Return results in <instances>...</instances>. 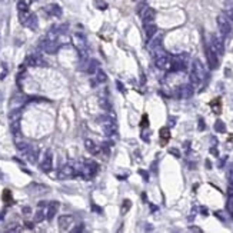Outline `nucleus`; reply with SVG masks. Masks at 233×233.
I'll return each mask as SVG.
<instances>
[{"label":"nucleus","instance_id":"1","mask_svg":"<svg viewBox=\"0 0 233 233\" xmlns=\"http://www.w3.org/2000/svg\"><path fill=\"white\" fill-rule=\"evenodd\" d=\"M154 66H156L157 69L169 70L172 67V57L168 56L166 53H162V55L156 56V59H154Z\"/></svg>","mask_w":233,"mask_h":233},{"label":"nucleus","instance_id":"2","mask_svg":"<svg viewBox=\"0 0 233 233\" xmlns=\"http://www.w3.org/2000/svg\"><path fill=\"white\" fill-rule=\"evenodd\" d=\"M217 26H219V30L222 32V34H229L230 30H232V23H230V19H229L226 14H219L217 16Z\"/></svg>","mask_w":233,"mask_h":233},{"label":"nucleus","instance_id":"3","mask_svg":"<svg viewBox=\"0 0 233 233\" xmlns=\"http://www.w3.org/2000/svg\"><path fill=\"white\" fill-rule=\"evenodd\" d=\"M73 40H75V46L77 47V50L80 53V57H84L86 56V51H87V43H86L84 36L76 33L75 36H73Z\"/></svg>","mask_w":233,"mask_h":233},{"label":"nucleus","instance_id":"4","mask_svg":"<svg viewBox=\"0 0 233 233\" xmlns=\"http://www.w3.org/2000/svg\"><path fill=\"white\" fill-rule=\"evenodd\" d=\"M192 75H195L197 79L200 80V82L205 79V76H206L205 67H203V65H202V62L197 60V59L193 62V66H192Z\"/></svg>","mask_w":233,"mask_h":233},{"label":"nucleus","instance_id":"5","mask_svg":"<svg viewBox=\"0 0 233 233\" xmlns=\"http://www.w3.org/2000/svg\"><path fill=\"white\" fill-rule=\"evenodd\" d=\"M26 66H30V67H37V66H44V60L42 59L40 55H29L24 60Z\"/></svg>","mask_w":233,"mask_h":233},{"label":"nucleus","instance_id":"6","mask_svg":"<svg viewBox=\"0 0 233 233\" xmlns=\"http://www.w3.org/2000/svg\"><path fill=\"white\" fill-rule=\"evenodd\" d=\"M210 49L217 55V56H222L224 51V44H223V40L220 37H216L214 36L213 39H212V46H210Z\"/></svg>","mask_w":233,"mask_h":233},{"label":"nucleus","instance_id":"7","mask_svg":"<svg viewBox=\"0 0 233 233\" xmlns=\"http://www.w3.org/2000/svg\"><path fill=\"white\" fill-rule=\"evenodd\" d=\"M51 168H53V159H51V152L49 150L46 153V156L43 157L42 163H40V169H42L44 173H47V172H50L51 170Z\"/></svg>","mask_w":233,"mask_h":233},{"label":"nucleus","instance_id":"8","mask_svg":"<svg viewBox=\"0 0 233 233\" xmlns=\"http://www.w3.org/2000/svg\"><path fill=\"white\" fill-rule=\"evenodd\" d=\"M73 216H70V214H65V216H60L59 217V228L60 230H69L70 226L73 224Z\"/></svg>","mask_w":233,"mask_h":233},{"label":"nucleus","instance_id":"9","mask_svg":"<svg viewBox=\"0 0 233 233\" xmlns=\"http://www.w3.org/2000/svg\"><path fill=\"white\" fill-rule=\"evenodd\" d=\"M102 125H103V130H104V133H106L107 136H113L117 132L116 123L112 122V120H109V119L104 120V123H102Z\"/></svg>","mask_w":233,"mask_h":233},{"label":"nucleus","instance_id":"10","mask_svg":"<svg viewBox=\"0 0 233 233\" xmlns=\"http://www.w3.org/2000/svg\"><path fill=\"white\" fill-rule=\"evenodd\" d=\"M154 16H156V12H154L152 7H146L142 13V19H143V23L147 24V23H153L154 20Z\"/></svg>","mask_w":233,"mask_h":233},{"label":"nucleus","instance_id":"11","mask_svg":"<svg viewBox=\"0 0 233 233\" xmlns=\"http://www.w3.org/2000/svg\"><path fill=\"white\" fill-rule=\"evenodd\" d=\"M206 56H207V62H209V66L212 67V69L217 67V63H219V60H217V55H216L210 47H207V50H206Z\"/></svg>","mask_w":233,"mask_h":233},{"label":"nucleus","instance_id":"12","mask_svg":"<svg viewBox=\"0 0 233 233\" xmlns=\"http://www.w3.org/2000/svg\"><path fill=\"white\" fill-rule=\"evenodd\" d=\"M75 175V169L72 168V166H65V168L60 169V172H59V177L60 179H69V177H72Z\"/></svg>","mask_w":233,"mask_h":233},{"label":"nucleus","instance_id":"13","mask_svg":"<svg viewBox=\"0 0 233 233\" xmlns=\"http://www.w3.org/2000/svg\"><path fill=\"white\" fill-rule=\"evenodd\" d=\"M84 145H86V149H87V152H90L92 154H97L99 152H100V147H99V146L94 143L93 140L87 139L86 142H84Z\"/></svg>","mask_w":233,"mask_h":233},{"label":"nucleus","instance_id":"14","mask_svg":"<svg viewBox=\"0 0 233 233\" xmlns=\"http://www.w3.org/2000/svg\"><path fill=\"white\" fill-rule=\"evenodd\" d=\"M57 210H59V203L57 202H51L49 207H47V219L51 220L55 217V214L57 213Z\"/></svg>","mask_w":233,"mask_h":233},{"label":"nucleus","instance_id":"15","mask_svg":"<svg viewBox=\"0 0 233 233\" xmlns=\"http://www.w3.org/2000/svg\"><path fill=\"white\" fill-rule=\"evenodd\" d=\"M156 32H157V27H156V24L153 23H147L145 24V34L147 39H152L156 34Z\"/></svg>","mask_w":233,"mask_h":233},{"label":"nucleus","instance_id":"16","mask_svg":"<svg viewBox=\"0 0 233 233\" xmlns=\"http://www.w3.org/2000/svg\"><path fill=\"white\" fill-rule=\"evenodd\" d=\"M2 199L6 205H13V197H12V192L9 189H5L3 190V195H2Z\"/></svg>","mask_w":233,"mask_h":233},{"label":"nucleus","instance_id":"17","mask_svg":"<svg viewBox=\"0 0 233 233\" xmlns=\"http://www.w3.org/2000/svg\"><path fill=\"white\" fill-rule=\"evenodd\" d=\"M180 92H182V97H190L192 94H193V87H192L190 84H186V86H183L180 89Z\"/></svg>","mask_w":233,"mask_h":233},{"label":"nucleus","instance_id":"18","mask_svg":"<svg viewBox=\"0 0 233 233\" xmlns=\"http://www.w3.org/2000/svg\"><path fill=\"white\" fill-rule=\"evenodd\" d=\"M160 137H162V145H166L168 143L169 137H170V135H169V129L168 127H163V129H160Z\"/></svg>","mask_w":233,"mask_h":233},{"label":"nucleus","instance_id":"19","mask_svg":"<svg viewBox=\"0 0 233 233\" xmlns=\"http://www.w3.org/2000/svg\"><path fill=\"white\" fill-rule=\"evenodd\" d=\"M42 220H44V212L43 210H37L36 214H34V222L36 223H40Z\"/></svg>","mask_w":233,"mask_h":233},{"label":"nucleus","instance_id":"20","mask_svg":"<svg viewBox=\"0 0 233 233\" xmlns=\"http://www.w3.org/2000/svg\"><path fill=\"white\" fill-rule=\"evenodd\" d=\"M130 206H132V202L126 199V200L123 202V206H122V214L127 213V212H129V209H130Z\"/></svg>","mask_w":233,"mask_h":233},{"label":"nucleus","instance_id":"21","mask_svg":"<svg viewBox=\"0 0 233 233\" xmlns=\"http://www.w3.org/2000/svg\"><path fill=\"white\" fill-rule=\"evenodd\" d=\"M96 75H97V82H106V73L103 70L97 69L96 70Z\"/></svg>","mask_w":233,"mask_h":233},{"label":"nucleus","instance_id":"22","mask_svg":"<svg viewBox=\"0 0 233 233\" xmlns=\"http://www.w3.org/2000/svg\"><path fill=\"white\" fill-rule=\"evenodd\" d=\"M210 106L214 109V113H220V102H219V99L213 100V102L210 103Z\"/></svg>","mask_w":233,"mask_h":233},{"label":"nucleus","instance_id":"23","mask_svg":"<svg viewBox=\"0 0 233 233\" xmlns=\"http://www.w3.org/2000/svg\"><path fill=\"white\" fill-rule=\"evenodd\" d=\"M214 129H216L217 132H224V129H226V127H224V123H223V122L217 120V122H216V125H214Z\"/></svg>","mask_w":233,"mask_h":233},{"label":"nucleus","instance_id":"24","mask_svg":"<svg viewBox=\"0 0 233 233\" xmlns=\"http://www.w3.org/2000/svg\"><path fill=\"white\" fill-rule=\"evenodd\" d=\"M17 9H19V12H27V5L24 3L23 0H20L17 3Z\"/></svg>","mask_w":233,"mask_h":233},{"label":"nucleus","instance_id":"25","mask_svg":"<svg viewBox=\"0 0 233 233\" xmlns=\"http://www.w3.org/2000/svg\"><path fill=\"white\" fill-rule=\"evenodd\" d=\"M228 209H229V212H230V213H233V193H230V196H229Z\"/></svg>","mask_w":233,"mask_h":233},{"label":"nucleus","instance_id":"26","mask_svg":"<svg viewBox=\"0 0 233 233\" xmlns=\"http://www.w3.org/2000/svg\"><path fill=\"white\" fill-rule=\"evenodd\" d=\"M147 125H149V123H147V115H145V116L142 117V126L147 127Z\"/></svg>","mask_w":233,"mask_h":233},{"label":"nucleus","instance_id":"27","mask_svg":"<svg viewBox=\"0 0 233 233\" xmlns=\"http://www.w3.org/2000/svg\"><path fill=\"white\" fill-rule=\"evenodd\" d=\"M169 153L175 154L176 157H180V153H179V150H177V149H169Z\"/></svg>","mask_w":233,"mask_h":233},{"label":"nucleus","instance_id":"28","mask_svg":"<svg viewBox=\"0 0 233 233\" xmlns=\"http://www.w3.org/2000/svg\"><path fill=\"white\" fill-rule=\"evenodd\" d=\"M229 180H230V185L233 186V168L230 169V172H229Z\"/></svg>","mask_w":233,"mask_h":233},{"label":"nucleus","instance_id":"29","mask_svg":"<svg viewBox=\"0 0 233 233\" xmlns=\"http://www.w3.org/2000/svg\"><path fill=\"white\" fill-rule=\"evenodd\" d=\"M32 210H30V207H23V213L24 214H27V213H30Z\"/></svg>","mask_w":233,"mask_h":233},{"label":"nucleus","instance_id":"30","mask_svg":"<svg viewBox=\"0 0 233 233\" xmlns=\"http://www.w3.org/2000/svg\"><path fill=\"white\" fill-rule=\"evenodd\" d=\"M199 123H200V125H199V129H200V130H203V129H205V125H203V120H200V122H199Z\"/></svg>","mask_w":233,"mask_h":233},{"label":"nucleus","instance_id":"31","mask_svg":"<svg viewBox=\"0 0 233 233\" xmlns=\"http://www.w3.org/2000/svg\"><path fill=\"white\" fill-rule=\"evenodd\" d=\"M202 213L206 216V214H207V209H206V207H202Z\"/></svg>","mask_w":233,"mask_h":233},{"label":"nucleus","instance_id":"32","mask_svg":"<svg viewBox=\"0 0 233 233\" xmlns=\"http://www.w3.org/2000/svg\"><path fill=\"white\" fill-rule=\"evenodd\" d=\"M190 230L192 232H200V229H197V228H190Z\"/></svg>","mask_w":233,"mask_h":233},{"label":"nucleus","instance_id":"33","mask_svg":"<svg viewBox=\"0 0 233 233\" xmlns=\"http://www.w3.org/2000/svg\"><path fill=\"white\" fill-rule=\"evenodd\" d=\"M117 86H119V90H123V84H120V82H117Z\"/></svg>","mask_w":233,"mask_h":233},{"label":"nucleus","instance_id":"34","mask_svg":"<svg viewBox=\"0 0 233 233\" xmlns=\"http://www.w3.org/2000/svg\"><path fill=\"white\" fill-rule=\"evenodd\" d=\"M26 226H27L29 229H33V223H26Z\"/></svg>","mask_w":233,"mask_h":233},{"label":"nucleus","instance_id":"35","mask_svg":"<svg viewBox=\"0 0 233 233\" xmlns=\"http://www.w3.org/2000/svg\"><path fill=\"white\" fill-rule=\"evenodd\" d=\"M33 2H36V0H33Z\"/></svg>","mask_w":233,"mask_h":233}]
</instances>
